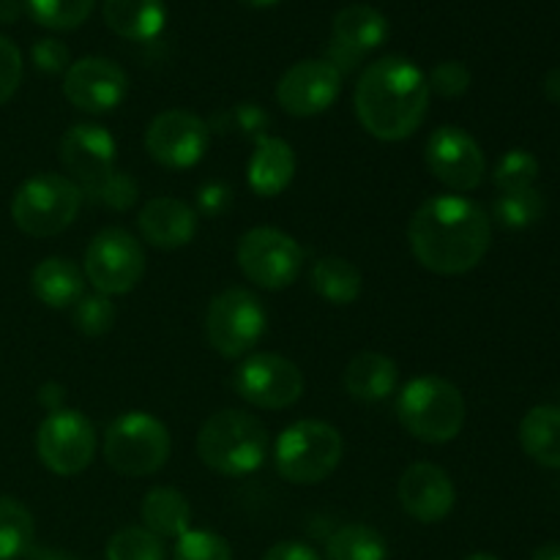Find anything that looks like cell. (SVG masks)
Segmentation results:
<instances>
[{
	"label": "cell",
	"mask_w": 560,
	"mask_h": 560,
	"mask_svg": "<svg viewBox=\"0 0 560 560\" xmlns=\"http://www.w3.org/2000/svg\"><path fill=\"white\" fill-rule=\"evenodd\" d=\"M413 257L432 273L459 277L485 260L492 244V219L463 195H438L421 202L408 224Z\"/></svg>",
	"instance_id": "obj_1"
},
{
	"label": "cell",
	"mask_w": 560,
	"mask_h": 560,
	"mask_svg": "<svg viewBox=\"0 0 560 560\" xmlns=\"http://www.w3.org/2000/svg\"><path fill=\"white\" fill-rule=\"evenodd\" d=\"M430 96L427 74L413 60L386 55L361 71L353 104L366 135L383 142H399L421 129Z\"/></svg>",
	"instance_id": "obj_2"
},
{
	"label": "cell",
	"mask_w": 560,
	"mask_h": 560,
	"mask_svg": "<svg viewBox=\"0 0 560 560\" xmlns=\"http://www.w3.org/2000/svg\"><path fill=\"white\" fill-rule=\"evenodd\" d=\"M60 164L80 186L82 197L98 206L126 211L137 202V180L118 170V145L113 135L98 124H77L60 137Z\"/></svg>",
	"instance_id": "obj_3"
},
{
	"label": "cell",
	"mask_w": 560,
	"mask_h": 560,
	"mask_svg": "<svg viewBox=\"0 0 560 560\" xmlns=\"http://www.w3.org/2000/svg\"><path fill=\"white\" fill-rule=\"evenodd\" d=\"M268 430L246 410H219L197 432V457L213 474L241 479L262 468L268 457Z\"/></svg>",
	"instance_id": "obj_4"
},
{
	"label": "cell",
	"mask_w": 560,
	"mask_h": 560,
	"mask_svg": "<svg viewBox=\"0 0 560 560\" xmlns=\"http://www.w3.org/2000/svg\"><path fill=\"white\" fill-rule=\"evenodd\" d=\"M399 424L421 443H448L465 427L463 392L452 381L438 375H421L405 383L397 399Z\"/></svg>",
	"instance_id": "obj_5"
},
{
	"label": "cell",
	"mask_w": 560,
	"mask_h": 560,
	"mask_svg": "<svg viewBox=\"0 0 560 560\" xmlns=\"http://www.w3.org/2000/svg\"><path fill=\"white\" fill-rule=\"evenodd\" d=\"M345 457V441L328 421L304 419L290 424L273 446V465L290 485H320Z\"/></svg>",
	"instance_id": "obj_6"
},
{
	"label": "cell",
	"mask_w": 560,
	"mask_h": 560,
	"mask_svg": "<svg viewBox=\"0 0 560 560\" xmlns=\"http://www.w3.org/2000/svg\"><path fill=\"white\" fill-rule=\"evenodd\" d=\"M173 438L162 419L145 410L120 413L104 432V459L120 476H153L167 465Z\"/></svg>",
	"instance_id": "obj_7"
},
{
	"label": "cell",
	"mask_w": 560,
	"mask_h": 560,
	"mask_svg": "<svg viewBox=\"0 0 560 560\" xmlns=\"http://www.w3.org/2000/svg\"><path fill=\"white\" fill-rule=\"evenodd\" d=\"M82 208V191L69 175L38 173L11 197V219L31 238H49L69 228Z\"/></svg>",
	"instance_id": "obj_8"
},
{
	"label": "cell",
	"mask_w": 560,
	"mask_h": 560,
	"mask_svg": "<svg viewBox=\"0 0 560 560\" xmlns=\"http://www.w3.org/2000/svg\"><path fill=\"white\" fill-rule=\"evenodd\" d=\"M268 315L252 290L230 288L213 295L206 312L208 345L222 359H244L266 337Z\"/></svg>",
	"instance_id": "obj_9"
},
{
	"label": "cell",
	"mask_w": 560,
	"mask_h": 560,
	"mask_svg": "<svg viewBox=\"0 0 560 560\" xmlns=\"http://www.w3.org/2000/svg\"><path fill=\"white\" fill-rule=\"evenodd\" d=\"M235 262L257 288L288 290L304 271V249L284 230L252 228L241 235Z\"/></svg>",
	"instance_id": "obj_10"
},
{
	"label": "cell",
	"mask_w": 560,
	"mask_h": 560,
	"mask_svg": "<svg viewBox=\"0 0 560 560\" xmlns=\"http://www.w3.org/2000/svg\"><path fill=\"white\" fill-rule=\"evenodd\" d=\"M145 249L140 241L120 228H104L88 244L85 252V279L96 288V293L126 295L145 277Z\"/></svg>",
	"instance_id": "obj_11"
},
{
	"label": "cell",
	"mask_w": 560,
	"mask_h": 560,
	"mask_svg": "<svg viewBox=\"0 0 560 560\" xmlns=\"http://www.w3.org/2000/svg\"><path fill=\"white\" fill-rule=\"evenodd\" d=\"M98 448L96 427L80 410H52L38 424L36 454L55 476H77L93 463Z\"/></svg>",
	"instance_id": "obj_12"
},
{
	"label": "cell",
	"mask_w": 560,
	"mask_h": 560,
	"mask_svg": "<svg viewBox=\"0 0 560 560\" xmlns=\"http://www.w3.org/2000/svg\"><path fill=\"white\" fill-rule=\"evenodd\" d=\"M235 394L260 410L293 408L304 394V375L279 353H249L233 375Z\"/></svg>",
	"instance_id": "obj_13"
},
{
	"label": "cell",
	"mask_w": 560,
	"mask_h": 560,
	"mask_svg": "<svg viewBox=\"0 0 560 560\" xmlns=\"http://www.w3.org/2000/svg\"><path fill=\"white\" fill-rule=\"evenodd\" d=\"M211 145V129L189 109H164L148 124L145 151L159 167L191 170Z\"/></svg>",
	"instance_id": "obj_14"
},
{
	"label": "cell",
	"mask_w": 560,
	"mask_h": 560,
	"mask_svg": "<svg viewBox=\"0 0 560 560\" xmlns=\"http://www.w3.org/2000/svg\"><path fill=\"white\" fill-rule=\"evenodd\" d=\"M427 170L446 189L465 195L485 180L487 159L479 142L459 126H438L427 140Z\"/></svg>",
	"instance_id": "obj_15"
},
{
	"label": "cell",
	"mask_w": 560,
	"mask_h": 560,
	"mask_svg": "<svg viewBox=\"0 0 560 560\" xmlns=\"http://www.w3.org/2000/svg\"><path fill=\"white\" fill-rule=\"evenodd\" d=\"M345 77L328 60H301L277 82V102L293 118H315L334 107Z\"/></svg>",
	"instance_id": "obj_16"
},
{
	"label": "cell",
	"mask_w": 560,
	"mask_h": 560,
	"mask_svg": "<svg viewBox=\"0 0 560 560\" xmlns=\"http://www.w3.org/2000/svg\"><path fill=\"white\" fill-rule=\"evenodd\" d=\"M388 20L372 5H348L334 16L331 38H328L326 58L339 74H350L372 49L383 47L388 38Z\"/></svg>",
	"instance_id": "obj_17"
},
{
	"label": "cell",
	"mask_w": 560,
	"mask_h": 560,
	"mask_svg": "<svg viewBox=\"0 0 560 560\" xmlns=\"http://www.w3.org/2000/svg\"><path fill=\"white\" fill-rule=\"evenodd\" d=\"M129 93V77L109 58H82L63 74V96L71 107L91 115L113 113Z\"/></svg>",
	"instance_id": "obj_18"
},
{
	"label": "cell",
	"mask_w": 560,
	"mask_h": 560,
	"mask_svg": "<svg viewBox=\"0 0 560 560\" xmlns=\"http://www.w3.org/2000/svg\"><path fill=\"white\" fill-rule=\"evenodd\" d=\"M397 495L402 512L421 525L443 523L457 503L452 476L432 463L410 465L399 479Z\"/></svg>",
	"instance_id": "obj_19"
},
{
	"label": "cell",
	"mask_w": 560,
	"mask_h": 560,
	"mask_svg": "<svg viewBox=\"0 0 560 560\" xmlns=\"http://www.w3.org/2000/svg\"><path fill=\"white\" fill-rule=\"evenodd\" d=\"M137 228H140L142 241L162 252H173L191 244L197 233V213L189 202L178 197H153L142 206Z\"/></svg>",
	"instance_id": "obj_20"
},
{
	"label": "cell",
	"mask_w": 560,
	"mask_h": 560,
	"mask_svg": "<svg viewBox=\"0 0 560 560\" xmlns=\"http://www.w3.org/2000/svg\"><path fill=\"white\" fill-rule=\"evenodd\" d=\"M295 167H299V159H295L293 145L282 137L260 135L257 137V145L252 151L249 167H246V180H249V189L257 197H279L295 178Z\"/></svg>",
	"instance_id": "obj_21"
},
{
	"label": "cell",
	"mask_w": 560,
	"mask_h": 560,
	"mask_svg": "<svg viewBox=\"0 0 560 560\" xmlns=\"http://www.w3.org/2000/svg\"><path fill=\"white\" fill-rule=\"evenodd\" d=\"M85 273L66 257H47L31 271V290L49 310H71L85 295Z\"/></svg>",
	"instance_id": "obj_22"
},
{
	"label": "cell",
	"mask_w": 560,
	"mask_h": 560,
	"mask_svg": "<svg viewBox=\"0 0 560 560\" xmlns=\"http://www.w3.org/2000/svg\"><path fill=\"white\" fill-rule=\"evenodd\" d=\"M399 370L394 359L377 353V350H361L353 355L345 370V392L359 402H383L397 392Z\"/></svg>",
	"instance_id": "obj_23"
},
{
	"label": "cell",
	"mask_w": 560,
	"mask_h": 560,
	"mask_svg": "<svg viewBox=\"0 0 560 560\" xmlns=\"http://www.w3.org/2000/svg\"><path fill=\"white\" fill-rule=\"evenodd\" d=\"M104 22L126 42H151L167 25L164 0H104Z\"/></svg>",
	"instance_id": "obj_24"
},
{
	"label": "cell",
	"mask_w": 560,
	"mask_h": 560,
	"mask_svg": "<svg viewBox=\"0 0 560 560\" xmlns=\"http://www.w3.org/2000/svg\"><path fill=\"white\" fill-rule=\"evenodd\" d=\"M142 528L159 539H180L191 528V506L175 487H153L145 492L140 506Z\"/></svg>",
	"instance_id": "obj_25"
},
{
	"label": "cell",
	"mask_w": 560,
	"mask_h": 560,
	"mask_svg": "<svg viewBox=\"0 0 560 560\" xmlns=\"http://www.w3.org/2000/svg\"><path fill=\"white\" fill-rule=\"evenodd\" d=\"M520 446L534 463L560 468V408L536 405L520 421Z\"/></svg>",
	"instance_id": "obj_26"
},
{
	"label": "cell",
	"mask_w": 560,
	"mask_h": 560,
	"mask_svg": "<svg viewBox=\"0 0 560 560\" xmlns=\"http://www.w3.org/2000/svg\"><path fill=\"white\" fill-rule=\"evenodd\" d=\"M312 290L331 306H350L361 299L364 277L350 260L337 255H326L312 266Z\"/></svg>",
	"instance_id": "obj_27"
},
{
	"label": "cell",
	"mask_w": 560,
	"mask_h": 560,
	"mask_svg": "<svg viewBox=\"0 0 560 560\" xmlns=\"http://www.w3.org/2000/svg\"><path fill=\"white\" fill-rule=\"evenodd\" d=\"M326 560H388V545L370 525H342L328 536Z\"/></svg>",
	"instance_id": "obj_28"
},
{
	"label": "cell",
	"mask_w": 560,
	"mask_h": 560,
	"mask_svg": "<svg viewBox=\"0 0 560 560\" xmlns=\"http://www.w3.org/2000/svg\"><path fill=\"white\" fill-rule=\"evenodd\" d=\"M36 539L33 514L16 498L0 495V560L27 556Z\"/></svg>",
	"instance_id": "obj_29"
},
{
	"label": "cell",
	"mask_w": 560,
	"mask_h": 560,
	"mask_svg": "<svg viewBox=\"0 0 560 560\" xmlns=\"http://www.w3.org/2000/svg\"><path fill=\"white\" fill-rule=\"evenodd\" d=\"M96 0H25L33 22L49 31H74L91 16Z\"/></svg>",
	"instance_id": "obj_30"
},
{
	"label": "cell",
	"mask_w": 560,
	"mask_h": 560,
	"mask_svg": "<svg viewBox=\"0 0 560 560\" xmlns=\"http://www.w3.org/2000/svg\"><path fill=\"white\" fill-rule=\"evenodd\" d=\"M545 217V197L539 189L503 191L495 200V219L506 230H525Z\"/></svg>",
	"instance_id": "obj_31"
},
{
	"label": "cell",
	"mask_w": 560,
	"mask_h": 560,
	"mask_svg": "<svg viewBox=\"0 0 560 560\" xmlns=\"http://www.w3.org/2000/svg\"><path fill=\"white\" fill-rule=\"evenodd\" d=\"M107 560H167V547L142 525H131L107 541Z\"/></svg>",
	"instance_id": "obj_32"
},
{
	"label": "cell",
	"mask_w": 560,
	"mask_h": 560,
	"mask_svg": "<svg viewBox=\"0 0 560 560\" xmlns=\"http://www.w3.org/2000/svg\"><path fill=\"white\" fill-rule=\"evenodd\" d=\"M536 178H539V159L523 148L503 153L501 162L495 164V173H492V180L501 189V195L503 191L534 189Z\"/></svg>",
	"instance_id": "obj_33"
},
{
	"label": "cell",
	"mask_w": 560,
	"mask_h": 560,
	"mask_svg": "<svg viewBox=\"0 0 560 560\" xmlns=\"http://www.w3.org/2000/svg\"><path fill=\"white\" fill-rule=\"evenodd\" d=\"M71 323L85 337H104L113 331L115 326V304L102 293L82 295L74 306H71Z\"/></svg>",
	"instance_id": "obj_34"
},
{
	"label": "cell",
	"mask_w": 560,
	"mask_h": 560,
	"mask_svg": "<svg viewBox=\"0 0 560 560\" xmlns=\"http://www.w3.org/2000/svg\"><path fill=\"white\" fill-rule=\"evenodd\" d=\"M173 560H233V547L213 530L189 528L175 539Z\"/></svg>",
	"instance_id": "obj_35"
},
{
	"label": "cell",
	"mask_w": 560,
	"mask_h": 560,
	"mask_svg": "<svg viewBox=\"0 0 560 560\" xmlns=\"http://www.w3.org/2000/svg\"><path fill=\"white\" fill-rule=\"evenodd\" d=\"M470 80L474 77L463 60H443L430 71L427 85H430V93H438L441 98H459L468 93Z\"/></svg>",
	"instance_id": "obj_36"
},
{
	"label": "cell",
	"mask_w": 560,
	"mask_h": 560,
	"mask_svg": "<svg viewBox=\"0 0 560 560\" xmlns=\"http://www.w3.org/2000/svg\"><path fill=\"white\" fill-rule=\"evenodd\" d=\"M31 60L42 74H66L71 66L69 47L58 38H38L31 49Z\"/></svg>",
	"instance_id": "obj_37"
},
{
	"label": "cell",
	"mask_w": 560,
	"mask_h": 560,
	"mask_svg": "<svg viewBox=\"0 0 560 560\" xmlns=\"http://www.w3.org/2000/svg\"><path fill=\"white\" fill-rule=\"evenodd\" d=\"M22 82V52L11 38L0 36V107L16 93Z\"/></svg>",
	"instance_id": "obj_38"
},
{
	"label": "cell",
	"mask_w": 560,
	"mask_h": 560,
	"mask_svg": "<svg viewBox=\"0 0 560 560\" xmlns=\"http://www.w3.org/2000/svg\"><path fill=\"white\" fill-rule=\"evenodd\" d=\"M262 560H323L317 550H312L304 541H279L262 556Z\"/></svg>",
	"instance_id": "obj_39"
},
{
	"label": "cell",
	"mask_w": 560,
	"mask_h": 560,
	"mask_svg": "<svg viewBox=\"0 0 560 560\" xmlns=\"http://www.w3.org/2000/svg\"><path fill=\"white\" fill-rule=\"evenodd\" d=\"M27 560H80L74 556H69V552H60V550H49V547H31V552H27Z\"/></svg>",
	"instance_id": "obj_40"
},
{
	"label": "cell",
	"mask_w": 560,
	"mask_h": 560,
	"mask_svg": "<svg viewBox=\"0 0 560 560\" xmlns=\"http://www.w3.org/2000/svg\"><path fill=\"white\" fill-rule=\"evenodd\" d=\"M545 96L550 98V102L560 104V66H556V69L547 71V77H545Z\"/></svg>",
	"instance_id": "obj_41"
},
{
	"label": "cell",
	"mask_w": 560,
	"mask_h": 560,
	"mask_svg": "<svg viewBox=\"0 0 560 560\" xmlns=\"http://www.w3.org/2000/svg\"><path fill=\"white\" fill-rule=\"evenodd\" d=\"M42 402L47 405L49 408V413H52V410H60L63 408V388L60 386H44V392H42Z\"/></svg>",
	"instance_id": "obj_42"
},
{
	"label": "cell",
	"mask_w": 560,
	"mask_h": 560,
	"mask_svg": "<svg viewBox=\"0 0 560 560\" xmlns=\"http://www.w3.org/2000/svg\"><path fill=\"white\" fill-rule=\"evenodd\" d=\"M22 14V5L16 0H0V22H16Z\"/></svg>",
	"instance_id": "obj_43"
},
{
	"label": "cell",
	"mask_w": 560,
	"mask_h": 560,
	"mask_svg": "<svg viewBox=\"0 0 560 560\" xmlns=\"http://www.w3.org/2000/svg\"><path fill=\"white\" fill-rule=\"evenodd\" d=\"M530 560H560V545H545L534 552Z\"/></svg>",
	"instance_id": "obj_44"
},
{
	"label": "cell",
	"mask_w": 560,
	"mask_h": 560,
	"mask_svg": "<svg viewBox=\"0 0 560 560\" xmlns=\"http://www.w3.org/2000/svg\"><path fill=\"white\" fill-rule=\"evenodd\" d=\"M246 9H271V5H279L282 0H238Z\"/></svg>",
	"instance_id": "obj_45"
},
{
	"label": "cell",
	"mask_w": 560,
	"mask_h": 560,
	"mask_svg": "<svg viewBox=\"0 0 560 560\" xmlns=\"http://www.w3.org/2000/svg\"><path fill=\"white\" fill-rule=\"evenodd\" d=\"M463 560H498V558L487 556V552H474V556H468V558H463Z\"/></svg>",
	"instance_id": "obj_46"
}]
</instances>
